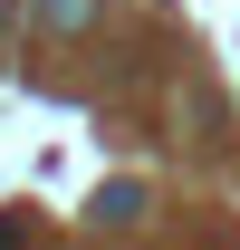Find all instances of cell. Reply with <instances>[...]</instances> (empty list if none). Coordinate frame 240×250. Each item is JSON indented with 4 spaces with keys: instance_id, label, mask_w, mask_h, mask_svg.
<instances>
[{
    "instance_id": "3957f363",
    "label": "cell",
    "mask_w": 240,
    "mask_h": 250,
    "mask_svg": "<svg viewBox=\"0 0 240 250\" xmlns=\"http://www.w3.org/2000/svg\"><path fill=\"white\" fill-rule=\"evenodd\" d=\"M0 29H10V0H0Z\"/></svg>"
},
{
    "instance_id": "7a4b0ae2",
    "label": "cell",
    "mask_w": 240,
    "mask_h": 250,
    "mask_svg": "<svg viewBox=\"0 0 240 250\" xmlns=\"http://www.w3.org/2000/svg\"><path fill=\"white\" fill-rule=\"evenodd\" d=\"M0 250H20V221H0Z\"/></svg>"
},
{
    "instance_id": "6da1fadb",
    "label": "cell",
    "mask_w": 240,
    "mask_h": 250,
    "mask_svg": "<svg viewBox=\"0 0 240 250\" xmlns=\"http://www.w3.org/2000/svg\"><path fill=\"white\" fill-rule=\"evenodd\" d=\"M96 0H39V29H87Z\"/></svg>"
}]
</instances>
